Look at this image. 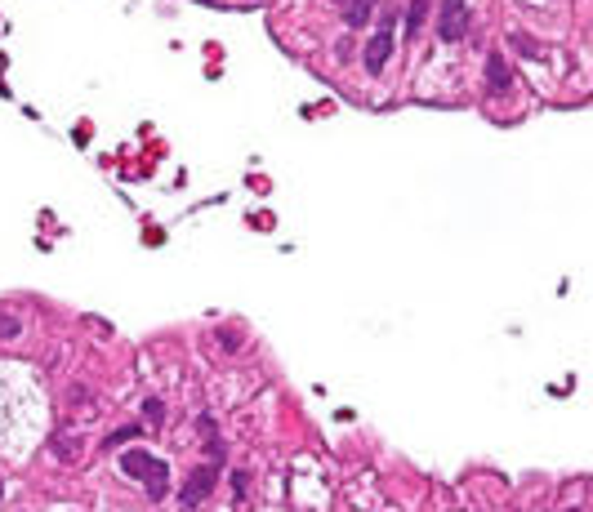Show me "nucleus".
I'll return each instance as SVG.
<instances>
[{
	"label": "nucleus",
	"instance_id": "f257e3e1",
	"mask_svg": "<svg viewBox=\"0 0 593 512\" xmlns=\"http://www.w3.org/2000/svg\"><path fill=\"white\" fill-rule=\"evenodd\" d=\"M464 32H468V5H464V0H441V9H437V36L446 45H455V41H464Z\"/></svg>",
	"mask_w": 593,
	"mask_h": 512
},
{
	"label": "nucleus",
	"instance_id": "f3484780",
	"mask_svg": "<svg viewBox=\"0 0 593 512\" xmlns=\"http://www.w3.org/2000/svg\"><path fill=\"white\" fill-rule=\"evenodd\" d=\"M335 58H339V63L353 58V41H339V45H335Z\"/></svg>",
	"mask_w": 593,
	"mask_h": 512
},
{
	"label": "nucleus",
	"instance_id": "20e7f679",
	"mask_svg": "<svg viewBox=\"0 0 593 512\" xmlns=\"http://www.w3.org/2000/svg\"><path fill=\"white\" fill-rule=\"evenodd\" d=\"M486 89L491 94H508L513 89V72H508V63L500 54H486Z\"/></svg>",
	"mask_w": 593,
	"mask_h": 512
},
{
	"label": "nucleus",
	"instance_id": "ddd939ff",
	"mask_svg": "<svg viewBox=\"0 0 593 512\" xmlns=\"http://www.w3.org/2000/svg\"><path fill=\"white\" fill-rule=\"evenodd\" d=\"M23 334V326H18V317H9V312H0V339H18Z\"/></svg>",
	"mask_w": 593,
	"mask_h": 512
},
{
	"label": "nucleus",
	"instance_id": "dca6fc26",
	"mask_svg": "<svg viewBox=\"0 0 593 512\" xmlns=\"http://www.w3.org/2000/svg\"><path fill=\"white\" fill-rule=\"evenodd\" d=\"M513 45H522V54H526V58H535V54H540V45H535V41H526V36H513Z\"/></svg>",
	"mask_w": 593,
	"mask_h": 512
},
{
	"label": "nucleus",
	"instance_id": "423d86ee",
	"mask_svg": "<svg viewBox=\"0 0 593 512\" xmlns=\"http://www.w3.org/2000/svg\"><path fill=\"white\" fill-rule=\"evenodd\" d=\"M147 499H165V490H169V468H165V463L161 459H156L152 463V472H147Z\"/></svg>",
	"mask_w": 593,
	"mask_h": 512
},
{
	"label": "nucleus",
	"instance_id": "7ed1b4c3",
	"mask_svg": "<svg viewBox=\"0 0 593 512\" xmlns=\"http://www.w3.org/2000/svg\"><path fill=\"white\" fill-rule=\"evenodd\" d=\"M388 58H393V32H375V36H371V45H366V54H362L366 72L379 76L384 67H388Z\"/></svg>",
	"mask_w": 593,
	"mask_h": 512
},
{
	"label": "nucleus",
	"instance_id": "39448f33",
	"mask_svg": "<svg viewBox=\"0 0 593 512\" xmlns=\"http://www.w3.org/2000/svg\"><path fill=\"white\" fill-rule=\"evenodd\" d=\"M152 454H147V450H125V454H121V472H125V477H134V481H143L147 477V472H152Z\"/></svg>",
	"mask_w": 593,
	"mask_h": 512
},
{
	"label": "nucleus",
	"instance_id": "a211bd4d",
	"mask_svg": "<svg viewBox=\"0 0 593 512\" xmlns=\"http://www.w3.org/2000/svg\"><path fill=\"white\" fill-rule=\"evenodd\" d=\"M0 495H5V481H0Z\"/></svg>",
	"mask_w": 593,
	"mask_h": 512
},
{
	"label": "nucleus",
	"instance_id": "f03ea898",
	"mask_svg": "<svg viewBox=\"0 0 593 512\" xmlns=\"http://www.w3.org/2000/svg\"><path fill=\"white\" fill-rule=\"evenodd\" d=\"M214 481H219V472H214V468H196V472H187L183 490H178V508H201L205 499H210Z\"/></svg>",
	"mask_w": 593,
	"mask_h": 512
},
{
	"label": "nucleus",
	"instance_id": "9b49d317",
	"mask_svg": "<svg viewBox=\"0 0 593 512\" xmlns=\"http://www.w3.org/2000/svg\"><path fill=\"white\" fill-rule=\"evenodd\" d=\"M143 419L152 423V428H161V423H165V401H161V396H147V401H143Z\"/></svg>",
	"mask_w": 593,
	"mask_h": 512
},
{
	"label": "nucleus",
	"instance_id": "2eb2a0df",
	"mask_svg": "<svg viewBox=\"0 0 593 512\" xmlns=\"http://www.w3.org/2000/svg\"><path fill=\"white\" fill-rule=\"evenodd\" d=\"M246 490H250V472H232V495L246 499Z\"/></svg>",
	"mask_w": 593,
	"mask_h": 512
},
{
	"label": "nucleus",
	"instance_id": "4468645a",
	"mask_svg": "<svg viewBox=\"0 0 593 512\" xmlns=\"http://www.w3.org/2000/svg\"><path fill=\"white\" fill-rule=\"evenodd\" d=\"M219 343H223V352H237V348H241V334H237V330H219Z\"/></svg>",
	"mask_w": 593,
	"mask_h": 512
},
{
	"label": "nucleus",
	"instance_id": "6e6552de",
	"mask_svg": "<svg viewBox=\"0 0 593 512\" xmlns=\"http://www.w3.org/2000/svg\"><path fill=\"white\" fill-rule=\"evenodd\" d=\"M138 437H143V423H125V428L107 432V441H103V450H121L125 441H138Z\"/></svg>",
	"mask_w": 593,
	"mask_h": 512
},
{
	"label": "nucleus",
	"instance_id": "f8f14e48",
	"mask_svg": "<svg viewBox=\"0 0 593 512\" xmlns=\"http://www.w3.org/2000/svg\"><path fill=\"white\" fill-rule=\"evenodd\" d=\"M205 459H214V463H223V459H228V445H223L219 437H205Z\"/></svg>",
	"mask_w": 593,
	"mask_h": 512
},
{
	"label": "nucleus",
	"instance_id": "9d476101",
	"mask_svg": "<svg viewBox=\"0 0 593 512\" xmlns=\"http://www.w3.org/2000/svg\"><path fill=\"white\" fill-rule=\"evenodd\" d=\"M424 14H428V0H410V5H406V32L410 36L424 27Z\"/></svg>",
	"mask_w": 593,
	"mask_h": 512
},
{
	"label": "nucleus",
	"instance_id": "0eeeda50",
	"mask_svg": "<svg viewBox=\"0 0 593 512\" xmlns=\"http://www.w3.org/2000/svg\"><path fill=\"white\" fill-rule=\"evenodd\" d=\"M371 9H375V0H348L344 23L348 27H366V23H371Z\"/></svg>",
	"mask_w": 593,
	"mask_h": 512
},
{
	"label": "nucleus",
	"instance_id": "1a4fd4ad",
	"mask_svg": "<svg viewBox=\"0 0 593 512\" xmlns=\"http://www.w3.org/2000/svg\"><path fill=\"white\" fill-rule=\"evenodd\" d=\"M76 454H81V437H59L54 441V459L59 463H72Z\"/></svg>",
	"mask_w": 593,
	"mask_h": 512
}]
</instances>
